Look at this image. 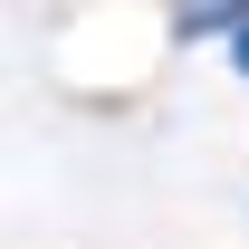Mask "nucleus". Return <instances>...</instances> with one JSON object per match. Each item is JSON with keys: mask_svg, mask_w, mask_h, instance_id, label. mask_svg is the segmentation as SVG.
Returning a JSON list of instances; mask_svg holds the SVG:
<instances>
[{"mask_svg": "<svg viewBox=\"0 0 249 249\" xmlns=\"http://www.w3.org/2000/svg\"><path fill=\"white\" fill-rule=\"evenodd\" d=\"M249 0H173V38H240Z\"/></svg>", "mask_w": 249, "mask_h": 249, "instance_id": "nucleus-1", "label": "nucleus"}, {"mask_svg": "<svg viewBox=\"0 0 249 249\" xmlns=\"http://www.w3.org/2000/svg\"><path fill=\"white\" fill-rule=\"evenodd\" d=\"M230 67H240V77H249V29H240V38H230Z\"/></svg>", "mask_w": 249, "mask_h": 249, "instance_id": "nucleus-2", "label": "nucleus"}]
</instances>
